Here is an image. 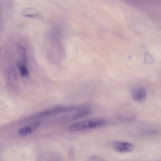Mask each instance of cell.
Instances as JSON below:
<instances>
[{
  "instance_id": "cell-12",
  "label": "cell",
  "mask_w": 161,
  "mask_h": 161,
  "mask_svg": "<svg viewBox=\"0 0 161 161\" xmlns=\"http://www.w3.org/2000/svg\"><path fill=\"white\" fill-rule=\"evenodd\" d=\"M118 119L119 120L124 121H130L133 119L132 118H124L119 116L118 117Z\"/></svg>"
},
{
  "instance_id": "cell-10",
  "label": "cell",
  "mask_w": 161,
  "mask_h": 161,
  "mask_svg": "<svg viewBox=\"0 0 161 161\" xmlns=\"http://www.w3.org/2000/svg\"><path fill=\"white\" fill-rule=\"evenodd\" d=\"M145 62L148 64H151L153 63L154 60L152 57L149 53H146L144 55Z\"/></svg>"
},
{
  "instance_id": "cell-4",
  "label": "cell",
  "mask_w": 161,
  "mask_h": 161,
  "mask_svg": "<svg viewBox=\"0 0 161 161\" xmlns=\"http://www.w3.org/2000/svg\"><path fill=\"white\" fill-rule=\"evenodd\" d=\"M22 16L27 18L41 19L42 16L40 12L36 9L32 8H26L21 12Z\"/></svg>"
},
{
  "instance_id": "cell-3",
  "label": "cell",
  "mask_w": 161,
  "mask_h": 161,
  "mask_svg": "<svg viewBox=\"0 0 161 161\" xmlns=\"http://www.w3.org/2000/svg\"><path fill=\"white\" fill-rule=\"evenodd\" d=\"M132 97L136 102L139 103H144L146 99V91L143 87L136 88L132 91Z\"/></svg>"
},
{
  "instance_id": "cell-1",
  "label": "cell",
  "mask_w": 161,
  "mask_h": 161,
  "mask_svg": "<svg viewBox=\"0 0 161 161\" xmlns=\"http://www.w3.org/2000/svg\"><path fill=\"white\" fill-rule=\"evenodd\" d=\"M105 120L101 119H95L87 120L75 123L70 125L69 130L75 131L98 128L105 125Z\"/></svg>"
},
{
  "instance_id": "cell-6",
  "label": "cell",
  "mask_w": 161,
  "mask_h": 161,
  "mask_svg": "<svg viewBox=\"0 0 161 161\" xmlns=\"http://www.w3.org/2000/svg\"><path fill=\"white\" fill-rule=\"evenodd\" d=\"M7 77L8 81L9 83H13L16 82L17 75L14 69L12 67H10L7 69Z\"/></svg>"
},
{
  "instance_id": "cell-2",
  "label": "cell",
  "mask_w": 161,
  "mask_h": 161,
  "mask_svg": "<svg viewBox=\"0 0 161 161\" xmlns=\"http://www.w3.org/2000/svg\"><path fill=\"white\" fill-rule=\"evenodd\" d=\"M111 146L114 150L120 153L130 152L135 149V146L133 144L121 141L113 142L111 143Z\"/></svg>"
},
{
  "instance_id": "cell-9",
  "label": "cell",
  "mask_w": 161,
  "mask_h": 161,
  "mask_svg": "<svg viewBox=\"0 0 161 161\" xmlns=\"http://www.w3.org/2000/svg\"><path fill=\"white\" fill-rule=\"evenodd\" d=\"M90 113V111L88 109H83L75 114L72 119L74 120L77 119L88 115Z\"/></svg>"
},
{
  "instance_id": "cell-7",
  "label": "cell",
  "mask_w": 161,
  "mask_h": 161,
  "mask_svg": "<svg viewBox=\"0 0 161 161\" xmlns=\"http://www.w3.org/2000/svg\"><path fill=\"white\" fill-rule=\"evenodd\" d=\"M33 131L30 126H27L20 128L18 130V133L20 137H24L31 134Z\"/></svg>"
},
{
  "instance_id": "cell-5",
  "label": "cell",
  "mask_w": 161,
  "mask_h": 161,
  "mask_svg": "<svg viewBox=\"0 0 161 161\" xmlns=\"http://www.w3.org/2000/svg\"><path fill=\"white\" fill-rule=\"evenodd\" d=\"M17 50L19 62L26 65L27 58L25 49L23 46L19 45Z\"/></svg>"
},
{
  "instance_id": "cell-8",
  "label": "cell",
  "mask_w": 161,
  "mask_h": 161,
  "mask_svg": "<svg viewBox=\"0 0 161 161\" xmlns=\"http://www.w3.org/2000/svg\"><path fill=\"white\" fill-rule=\"evenodd\" d=\"M18 67L22 76L27 78L29 75V72L26 65L18 62Z\"/></svg>"
},
{
  "instance_id": "cell-11",
  "label": "cell",
  "mask_w": 161,
  "mask_h": 161,
  "mask_svg": "<svg viewBox=\"0 0 161 161\" xmlns=\"http://www.w3.org/2000/svg\"><path fill=\"white\" fill-rule=\"evenodd\" d=\"M41 124V122L40 121H37L32 123L30 125L33 130H36L39 126Z\"/></svg>"
}]
</instances>
